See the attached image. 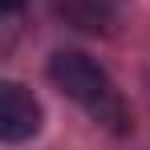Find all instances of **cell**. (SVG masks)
Returning <instances> with one entry per match:
<instances>
[{
  "label": "cell",
  "mask_w": 150,
  "mask_h": 150,
  "mask_svg": "<svg viewBox=\"0 0 150 150\" xmlns=\"http://www.w3.org/2000/svg\"><path fill=\"white\" fill-rule=\"evenodd\" d=\"M61 8L69 12V21H77V28H105L101 21L110 16L98 0H69V4H61Z\"/></svg>",
  "instance_id": "cell-3"
},
{
  "label": "cell",
  "mask_w": 150,
  "mask_h": 150,
  "mask_svg": "<svg viewBox=\"0 0 150 150\" xmlns=\"http://www.w3.org/2000/svg\"><path fill=\"white\" fill-rule=\"evenodd\" d=\"M0 8H4V12H16V8H21V0H0Z\"/></svg>",
  "instance_id": "cell-4"
},
{
  "label": "cell",
  "mask_w": 150,
  "mask_h": 150,
  "mask_svg": "<svg viewBox=\"0 0 150 150\" xmlns=\"http://www.w3.org/2000/svg\"><path fill=\"white\" fill-rule=\"evenodd\" d=\"M41 130V105L25 85L4 81L0 85V138L4 142H25Z\"/></svg>",
  "instance_id": "cell-2"
},
{
  "label": "cell",
  "mask_w": 150,
  "mask_h": 150,
  "mask_svg": "<svg viewBox=\"0 0 150 150\" xmlns=\"http://www.w3.org/2000/svg\"><path fill=\"white\" fill-rule=\"evenodd\" d=\"M49 77H53V85L69 101H77L98 126L114 130V134H130V105H126L122 89L114 85V77L105 73L89 53H77V49L53 53Z\"/></svg>",
  "instance_id": "cell-1"
}]
</instances>
